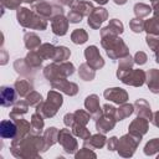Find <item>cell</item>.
<instances>
[{"label": "cell", "mask_w": 159, "mask_h": 159, "mask_svg": "<svg viewBox=\"0 0 159 159\" xmlns=\"http://www.w3.org/2000/svg\"><path fill=\"white\" fill-rule=\"evenodd\" d=\"M157 152H159V139L154 138V139H152L150 142L147 143V145L144 148V153L147 155H153Z\"/></svg>", "instance_id": "cell-38"}, {"label": "cell", "mask_w": 159, "mask_h": 159, "mask_svg": "<svg viewBox=\"0 0 159 159\" xmlns=\"http://www.w3.org/2000/svg\"><path fill=\"white\" fill-rule=\"evenodd\" d=\"M154 53H155V61L159 63V46L154 50Z\"/></svg>", "instance_id": "cell-50"}, {"label": "cell", "mask_w": 159, "mask_h": 159, "mask_svg": "<svg viewBox=\"0 0 159 159\" xmlns=\"http://www.w3.org/2000/svg\"><path fill=\"white\" fill-rule=\"evenodd\" d=\"M26 102H27L30 106H35V107H37V106L42 102V97H41V94H39L37 92L31 91V92L26 96Z\"/></svg>", "instance_id": "cell-41"}, {"label": "cell", "mask_w": 159, "mask_h": 159, "mask_svg": "<svg viewBox=\"0 0 159 159\" xmlns=\"http://www.w3.org/2000/svg\"><path fill=\"white\" fill-rule=\"evenodd\" d=\"M70 55H71V52H70V50L67 47L60 46V47H56L55 48V53H53L52 60L55 62H65L70 57Z\"/></svg>", "instance_id": "cell-31"}, {"label": "cell", "mask_w": 159, "mask_h": 159, "mask_svg": "<svg viewBox=\"0 0 159 159\" xmlns=\"http://www.w3.org/2000/svg\"><path fill=\"white\" fill-rule=\"evenodd\" d=\"M1 55H2V57H1V60H2V61H1V65H5V63H6V56H7V55H6V51H5L4 48L1 50Z\"/></svg>", "instance_id": "cell-49"}, {"label": "cell", "mask_w": 159, "mask_h": 159, "mask_svg": "<svg viewBox=\"0 0 159 159\" xmlns=\"http://www.w3.org/2000/svg\"><path fill=\"white\" fill-rule=\"evenodd\" d=\"M145 61H147V55H145L144 52L139 51V52L135 53V57H134V62H135V63L143 65V63H145Z\"/></svg>", "instance_id": "cell-44"}, {"label": "cell", "mask_w": 159, "mask_h": 159, "mask_svg": "<svg viewBox=\"0 0 159 159\" xmlns=\"http://www.w3.org/2000/svg\"><path fill=\"white\" fill-rule=\"evenodd\" d=\"M0 134L2 138L14 139L17 135V125L12 120H2L0 124Z\"/></svg>", "instance_id": "cell-17"}, {"label": "cell", "mask_w": 159, "mask_h": 159, "mask_svg": "<svg viewBox=\"0 0 159 159\" xmlns=\"http://www.w3.org/2000/svg\"><path fill=\"white\" fill-rule=\"evenodd\" d=\"M129 26H130V29H132L134 32H140V31L144 30V21H143L140 17H135V19H133V20L130 21Z\"/></svg>", "instance_id": "cell-42"}, {"label": "cell", "mask_w": 159, "mask_h": 159, "mask_svg": "<svg viewBox=\"0 0 159 159\" xmlns=\"http://www.w3.org/2000/svg\"><path fill=\"white\" fill-rule=\"evenodd\" d=\"M101 36H102V46L106 48V52L111 58L116 60L118 57H124L129 55L128 47L122 41V39L118 37V35L101 30Z\"/></svg>", "instance_id": "cell-2"}, {"label": "cell", "mask_w": 159, "mask_h": 159, "mask_svg": "<svg viewBox=\"0 0 159 159\" xmlns=\"http://www.w3.org/2000/svg\"><path fill=\"white\" fill-rule=\"evenodd\" d=\"M114 124H116V116L103 113V114H101V116L97 118L96 128H97V130L101 132V133H107V132H109V130L113 129Z\"/></svg>", "instance_id": "cell-11"}, {"label": "cell", "mask_w": 159, "mask_h": 159, "mask_svg": "<svg viewBox=\"0 0 159 159\" xmlns=\"http://www.w3.org/2000/svg\"><path fill=\"white\" fill-rule=\"evenodd\" d=\"M139 142H140V137H137V135H133L129 133L128 135H123L118 140L117 150L123 157H130V155H133Z\"/></svg>", "instance_id": "cell-7"}, {"label": "cell", "mask_w": 159, "mask_h": 159, "mask_svg": "<svg viewBox=\"0 0 159 159\" xmlns=\"http://www.w3.org/2000/svg\"><path fill=\"white\" fill-rule=\"evenodd\" d=\"M27 108H29V103L25 102V101H19L14 104L11 112H10V118H19V117H22V114H25L27 112Z\"/></svg>", "instance_id": "cell-25"}, {"label": "cell", "mask_w": 159, "mask_h": 159, "mask_svg": "<svg viewBox=\"0 0 159 159\" xmlns=\"http://www.w3.org/2000/svg\"><path fill=\"white\" fill-rule=\"evenodd\" d=\"M14 87H15L17 94H20L21 97L27 96V94L32 91V84H31L30 81L26 80V78H17V80L15 81Z\"/></svg>", "instance_id": "cell-22"}, {"label": "cell", "mask_w": 159, "mask_h": 159, "mask_svg": "<svg viewBox=\"0 0 159 159\" xmlns=\"http://www.w3.org/2000/svg\"><path fill=\"white\" fill-rule=\"evenodd\" d=\"M144 30L148 32V35H157L159 36V17L149 19L144 22Z\"/></svg>", "instance_id": "cell-27"}, {"label": "cell", "mask_w": 159, "mask_h": 159, "mask_svg": "<svg viewBox=\"0 0 159 159\" xmlns=\"http://www.w3.org/2000/svg\"><path fill=\"white\" fill-rule=\"evenodd\" d=\"M17 21L21 26L29 27V29H36V30H45L47 26L46 19L40 16L36 12L30 11L26 7H19L17 9Z\"/></svg>", "instance_id": "cell-3"}, {"label": "cell", "mask_w": 159, "mask_h": 159, "mask_svg": "<svg viewBox=\"0 0 159 159\" xmlns=\"http://www.w3.org/2000/svg\"><path fill=\"white\" fill-rule=\"evenodd\" d=\"M147 129H148V119H145L143 117H139V116L129 125V133L133 134V135L140 137V138L147 132Z\"/></svg>", "instance_id": "cell-16"}, {"label": "cell", "mask_w": 159, "mask_h": 159, "mask_svg": "<svg viewBox=\"0 0 159 159\" xmlns=\"http://www.w3.org/2000/svg\"><path fill=\"white\" fill-rule=\"evenodd\" d=\"M134 106H135V112H137V114L139 116V117H143V118H145V119H148V120H150L152 119V112H150V106H149V103L147 102V101H144V99H138L135 103H134Z\"/></svg>", "instance_id": "cell-20"}, {"label": "cell", "mask_w": 159, "mask_h": 159, "mask_svg": "<svg viewBox=\"0 0 159 159\" xmlns=\"http://www.w3.org/2000/svg\"><path fill=\"white\" fill-rule=\"evenodd\" d=\"M93 5L89 1H76L72 5V11L77 12L78 15L83 16V15H89L93 10Z\"/></svg>", "instance_id": "cell-23"}, {"label": "cell", "mask_w": 159, "mask_h": 159, "mask_svg": "<svg viewBox=\"0 0 159 159\" xmlns=\"http://www.w3.org/2000/svg\"><path fill=\"white\" fill-rule=\"evenodd\" d=\"M78 73H80V77L84 81H92L94 78V70L88 63L81 65V67L78 70Z\"/></svg>", "instance_id": "cell-33"}, {"label": "cell", "mask_w": 159, "mask_h": 159, "mask_svg": "<svg viewBox=\"0 0 159 159\" xmlns=\"http://www.w3.org/2000/svg\"><path fill=\"white\" fill-rule=\"evenodd\" d=\"M103 94H104L106 99L112 101V102H116L118 104H123L128 99L127 92L124 89H122V88H118V87H116V88H108V89L104 91Z\"/></svg>", "instance_id": "cell-13"}, {"label": "cell", "mask_w": 159, "mask_h": 159, "mask_svg": "<svg viewBox=\"0 0 159 159\" xmlns=\"http://www.w3.org/2000/svg\"><path fill=\"white\" fill-rule=\"evenodd\" d=\"M55 48L56 47H53L50 43H43V45H41L39 47L37 52L40 53V56L42 58H52L53 57V53H55Z\"/></svg>", "instance_id": "cell-35"}, {"label": "cell", "mask_w": 159, "mask_h": 159, "mask_svg": "<svg viewBox=\"0 0 159 159\" xmlns=\"http://www.w3.org/2000/svg\"><path fill=\"white\" fill-rule=\"evenodd\" d=\"M84 106L86 108L88 109V112L97 119L101 114H102V109L99 107V101H98V97L96 94H91L86 98L84 101Z\"/></svg>", "instance_id": "cell-18"}, {"label": "cell", "mask_w": 159, "mask_h": 159, "mask_svg": "<svg viewBox=\"0 0 159 159\" xmlns=\"http://www.w3.org/2000/svg\"><path fill=\"white\" fill-rule=\"evenodd\" d=\"M60 1H61L63 5H67V6H70V5L73 2V0H60Z\"/></svg>", "instance_id": "cell-51"}, {"label": "cell", "mask_w": 159, "mask_h": 159, "mask_svg": "<svg viewBox=\"0 0 159 159\" xmlns=\"http://www.w3.org/2000/svg\"><path fill=\"white\" fill-rule=\"evenodd\" d=\"M11 153L17 158L37 157V150H46L43 138L36 137V134L25 135L21 139H14L11 143Z\"/></svg>", "instance_id": "cell-1"}, {"label": "cell", "mask_w": 159, "mask_h": 159, "mask_svg": "<svg viewBox=\"0 0 159 159\" xmlns=\"http://www.w3.org/2000/svg\"><path fill=\"white\" fill-rule=\"evenodd\" d=\"M87 32L83 30V29H77L72 32L71 35V39H72V42L75 43H83L87 41Z\"/></svg>", "instance_id": "cell-37"}, {"label": "cell", "mask_w": 159, "mask_h": 159, "mask_svg": "<svg viewBox=\"0 0 159 159\" xmlns=\"http://www.w3.org/2000/svg\"><path fill=\"white\" fill-rule=\"evenodd\" d=\"M127 0H114V2L116 4H119V5H122V4H124Z\"/></svg>", "instance_id": "cell-52"}, {"label": "cell", "mask_w": 159, "mask_h": 159, "mask_svg": "<svg viewBox=\"0 0 159 159\" xmlns=\"http://www.w3.org/2000/svg\"><path fill=\"white\" fill-rule=\"evenodd\" d=\"M35 11H36V14H39L43 19H48L53 14H55V16L62 14V7H57V6L50 5V4L45 2V1H41V2L35 5Z\"/></svg>", "instance_id": "cell-10"}, {"label": "cell", "mask_w": 159, "mask_h": 159, "mask_svg": "<svg viewBox=\"0 0 159 159\" xmlns=\"http://www.w3.org/2000/svg\"><path fill=\"white\" fill-rule=\"evenodd\" d=\"M102 30H103V31H107V32H112V34L118 35V34L123 32V24H122L119 20L113 19V20L109 21V25H108L107 27L102 29Z\"/></svg>", "instance_id": "cell-34"}, {"label": "cell", "mask_w": 159, "mask_h": 159, "mask_svg": "<svg viewBox=\"0 0 159 159\" xmlns=\"http://www.w3.org/2000/svg\"><path fill=\"white\" fill-rule=\"evenodd\" d=\"M58 142L63 147L66 153H75L77 149V142L68 129H62L58 132Z\"/></svg>", "instance_id": "cell-9"}, {"label": "cell", "mask_w": 159, "mask_h": 159, "mask_svg": "<svg viewBox=\"0 0 159 159\" xmlns=\"http://www.w3.org/2000/svg\"><path fill=\"white\" fill-rule=\"evenodd\" d=\"M134 112L133 104H123L116 111V120H122L127 117H129Z\"/></svg>", "instance_id": "cell-32"}, {"label": "cell", "mask_w": 159, "mask_h": 159, "mask_svg": "<svg viewBox=\"0 0 159 159\" xmlns=\"http://www.w3.org/2000/svg\"><path fill=\"white\" fill-rule=\"evenodd\" d=\"M150 11H152V9L145 4H135L134 5V12H135L137 17H144V16L149 15Z\"/></svg>", "instance_id": "cell-40"}, {"label": "cell", "mask_w": 159, "mask_h": 159, "mask_svg": "<svg viewBox=\"0 0 159 159\" xmlns=\"http://www.w3.org/2000/svg\"><path fill=\"white\" fill-rule=\"evenodd\" d=\"M84 56L87 60V63L93 68V70H99L104 66V61L102 56L98 52V48L96 46H89L84 50Z\"/></svg>", "instance_id": "cell-8"}, {"label": "cell", "mask_w": 159, "mask_h": 159, "mask_svg": "<svg viewBox=\"0 0 159 159\" xmlns=\"http://www.w3.org/2000/svg\"><path fill=\"white\" fill-rule=\"evenodd\" d=\"M31 134H40L42 132L43 128V119H42V114H40L39 112L34 113L31 117Z\"/></svg>", "instance_id": "cell-24"}, {"label": "cell", "mask_w": 159, "mask_h": 159, "mask_svg": "<svg viewBox=\"0 0 159 159\" xmlns=\"http://www.w3.org/2000/svg\"><path fill=\"white\" fill-rule=\"evenodd\" d=\"M15 89L9 86L1 87V106L2 107H10L15 102Z\"/></svg>", "instance_id": "cell-19"}, {"label": "cell", "mask_w": 159, "mask_h": 159, "mask_svg": "<svg viewBox=\"0 0 159 159\" xmlns=\"http://www.w3.org/2000/svg\"><path fill=\"white\" fill-rule=\"evenodd\" d=\"M72 128H73V133H75L77 137H80L81 139H83V140H86V139H88V138L91 137L89 132L87 130V128H86L83 124L75 123V124L72 125Z\"/></svg>", "instance_id": "cell-36"}, {"label": "cell", "mask_w": 159, "mask_h": 159, "mask_svg": "<svg viewBox=\"0 0 159 159\" xmlns=\"http://www.w3.org/2000/svg\"><path fill=\"white\" fill-rule=\"evenodd\" d=\"M56 139H58V130L55 128V127H51V128H47L43 133V140H45V144H46V149L55 144L56 143Z\"/></svg>", "instance_id": "cell-26"}, {"label": "cell", "mask_w": 159, "mask_h": 159, "mask_svg": "<svg viewBox=\"0 0 159 159\" xmlns=\"http://www.w3.org/2000/svg\"><path fill=\"white\" fill-rule=\"evenodd\" d=\"M117 77L122 82L132 86H142L145 81V73L142 70H118Z\"/></svg>", "instance_id": "cell-6"}, {"label": "cell", "mask_w": 159, "mask_h": 159, "mask_svg": "<svg viewBox=\"0 0 159 159\" xmlns=\"http://www.w3.org/2000/svg\"><path fill=\"white\" fill-rule=\"evenodd\" d=\"M107 16H108V14H107L106 9H103V7H94L92 10V12L88 15V25L92 29H98L99 25L104 20H107Z\"/></svg>", "instance_id": "cell-12"}, {"label": "cell", "mask_w": 159, "mask_h": 159, "mask_svg": "<svg viewBox=\"0 0 159 159\" xmlns=\"http://www.w3.org/2000/svg\"><path fill=\"white\" fill-rule=\"evenodd\" d=\"M24 41H25V46L29 50L37 48V47H40V43H41L39 36L35 35L34 32H26L25 34V37H24Z\"/></svg>", "instance_id": "cell-30"}, {"label": "cell", "mask_w": 159, "mask_h": 159, "mask_svg": "<svg viewBox=\"0 0 159 159\" xmlns=\"http://www.w3.org/2000/svg\"><path fill=\"white\" fill-rule=\"evenodd\" d=\"M152 120H153V123H154L157 127H159V112H155V113H154Z\"/></svg>", "instance_id": "cell-48"}, {"label": "cell", "mask_w": 159, "mask_h": 159, "mask_svg": "<svg viewBox=\"0 0 159 159\" xmlns=\"http://www.w3.org/2000/svg\"><path fill=\"white\" fill-rule=\"evenodd\" d=\"M117 145H118V139L116 137L109 138V140H108V149L109 150H116L117 149Z\"/></svg>", "instance_id": "cell-47"}, {"label": "cell", "mask_w": 159, "mask_h": 159, "mask_svg": "<svg viewBox=\"0 0 159 159\" xmlns=\"http://www.w3.org/2000/svg\"><path fill=\"white\" fill-rule=\"evenodd\" d=\"M51 86H52L53 88H56V89H60V91L65 92L66 94H70V96H75V94L77 93V91H78L77 84L66 81V78H61V80L52 81V82H51Z\"/></svg>", "instance_id": "cell-14"}, {"label": "cell", "mask_w": 159, "mask_h": 159, "mask_svg": "<svg viewBox=\"0 0 159 159\" xmlns=\"http://www.w3.org/2000/svg\"><path fill=\"white\" fill-rule=\"evenodd\" d=\"M106 143V137L103 134H96L92 135L91 139H86L84 140V145H89V149L92 148H102Z\"/></svg>", "instance_id": "cell-29"}, {"label": "cell", "mask_w": 159, "mask_h": 159, "mask_svg": "<svg viewBox=\"0 0 159 159\" xmlns=\"http://www.w3.org/2000/svg\"><path fill=\"white\" fill-rule=\"evenodd\" d=\"M22 1H24V0H1V5H2V7L16 9V7H19V5H20Z\"/></svg>", "instance_id": "cell-43"}, {"label": "cell", "mask_w": 159, "mask_h": 159, "mask_svg": "<svg viewBox=\"0 0 159 159\" xmlns=\"http://www.w3.org/2000/svg\"><path fill=\"white\" fill-rule=\"evenodd\" d=\"M83 157H92V158H96V154L84 147L80 153L76 154V158H77V159H78V158H83Z\"/></svg>", "instance_id": "cell-45"}, {"label": "cell", "mask_w": 159, "mask_h": 159, "mask_svg": "<svg viewBox=\"0 0 159 159\" xmlns=\"http://www.w3.org/2000/svg\"><path fill=\"white\" fill-rule=\"evenodd\" d=\"M62 104V96L55 91H50L47 94V101L41 102L37 106V111L42 117H53L57 112V109Z\"/></svg>", "instance_id": "cell-5"}, {"label": "cell", "mask_w": 159, "mask_h": 159, "mask_svg": "<svg viewBox=\"0 0 159 159\" xmlns=\"http://www.w3.org/2000/svg\"><path fill=\"white\" fill-rule=\"evenodd\" d=\"M94 1H97L98 4H106L108 0H94Z\"/></svg>", "instance_id": "cell-53"}, {"label": "cell", "mask_w": 159, "mask_h": 159, "mask_svg": "<svg viewBox=\"0 0 159 159\" xmlns=\"http://www.w3.org/2000/svg\"><path fill=\"white\" fill-rule=\"evenodd\" d=\"M67 19H68V21L70 22H73V24H76V22H80L81 21V19H82V16L81 15H78L77 12H75V11H70L68 12V16H67Z\"/></svg>", "instance_id": "cell-46"}, {"label": "cell", "mask_w": 159, "mask_h": 159, "mask_svg": "<svg viewBox=\"0 0 159 159\" xmlns=\"http://www.w3.org/2000/svg\"><path fill=\"white\" fill-rule=\"evenodd\" d=\"M73 118H75V123L86 125L87 122L89 120L91 116H89L88 113H86L84 111H76V112L73 113ZM75 123H73V124H75Z\"/></svg>", "instance_id": "cell-39"}, {"label": "cell", "mask_w": 159, "mask_h": 159, "mask_svg": "<svg viewBox=\"0 0 159 159\" xmlns=\"http://www.w3.org/2000/svg\"><path fill=\"white\" fill-rule=\"evenodd\" d=\"M73 65L70 62H60L58 63H52L45 67L43 70V76L50 81H56V80H61V78H66L67 76L73 73Z\"/></svg>", "instance_id": "cell-4"}, {"label": "cell", "mask_w": 159, "mask_h": 159, "mask_svg": "<svg viewBox=\"0 0 159 159\" xmlns=\"http://www.w3.org/2000/svg\"><path fill=\"white\" fill-rule=\"evenodd\" d=\"M147 75H148L147 83H148L149 89L153 93H159V70L152 68V70H149V72Z\"/></svg>", "instance_id": "cell-21"}, {"label": "cell", "mask_w": 159, "mask_h": 159, "mask_svg": "<svg viewBox=\"0 0 159 159\" xmlns=\"http://www.w3.org/2000/svg\"><path fill=\"white\" fill-rule=\"evenodd\" d=\"M26 61V63L31 67V68H36V67H40L41 66V62H42V57L40 56V53L37 51H31L27 53V56L24 58Z\"/></svg>", "instance_id": "cell-28"}, {"label": "cell", "mask_w": 159, "mask_h": 159, "mask_svg": "<svg viewBox=\"0 0 159 159\" xmlns=\"http://www.w3.org/2000/svg\"><path fill=\"white\" fill-rule=\"evenodd\" d=\"M67 29H68V20L62 14L53 16V19H52V31H53L55 35L63 36L67 32Z\"/></svg>", "instance_id": "cell-15"}]
</instances>
